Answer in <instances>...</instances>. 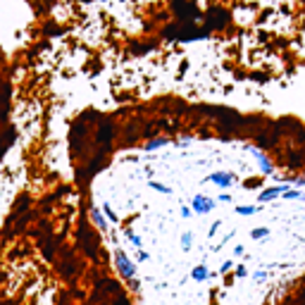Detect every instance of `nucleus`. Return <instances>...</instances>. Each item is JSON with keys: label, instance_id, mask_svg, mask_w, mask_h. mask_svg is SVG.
<instances>
[{"label": "nucleus", "instance_id": "a211bd4d", "mask_svg": "<svg viewBox=\"0 0 305 305\" xmlns=\"http://www.w3.org/2000/svg\"><path fill=\"white\" fill-rule=\"evenodd\" d=\"M167 139H155V141H151L148 143V146H146V151H155V148H164V146H167Z\"/></svg>", "mask_w": 305, "mask_h": 305}, {"label": "nucleus", "instance_id": "2f4dec72", "mask_svg": "<svg viewBox=\"0 0 305 305\" xmlns=\"http://www.w3.org/2000/svg\"><path fill=\"white\" fill-rule=\"evenodd\" d=\"M219 203H231V196H229V193H222V196H219Z\"/></svg>", "mask_w": 305, "mask_h": 305}, {"label": "nucleus", "instance_id": "7c9ffc66", "mask_svg": "<svg viewBox=\"0 0 305 305\" xmlns=\"http://www.w3.org/2000/svg\"><path fill=\"white\" fill-rule=\"evenodd\" d=\"M181 217H184V219L191 217V207H181Z\"/></svg>", "mask_w": 305, "mask_h": 305}, {"label": "nucleus", "instance_id": "f3484780", "mask_svg": "<svg viewBox=\"0 0 305 305\" xmlns=\"http://www.w3.org/2000/svg\"><path fill=\"white\" fill-rule=\"evenodd\" d=\"M100 210H105V215H108V219L112 222V224H117V222H120V217H117V215L112 212V207H110V203H103V205H100Z\"/></svg>", "mask_w": 305, "mask_h": 305}, {"label": "nucleus", "instance_id": "7ed1b4c3", "mask_svg": "<svg viewBox=\"0 0 305 305\" xmlns=\"http://www.w3.org/2000/svg\"><path fill=\"white\" fill-rule=\"evenodd\" d=\"M115 262H117V270L120 274L127 279V282H134V277H136V265L129 260V255L124 251H117L115 253Z\"/></svg>", "mask_w": 305, "mask_h": 305}, {"label": "nucleus", "instance_id": "4be33fe9", "mask_svg": "<svg viewBox=\"0 0 305 305\" xmlns=\"http://www.w3.org/2000/svg\"><path fill=\"white\" fill-rule=\"evenodd\" d=\"M45 33H48V38H50V36H60L62 29H60V26H55V24H48V26H45Z\"/></svg>", "mask_w": 305, "mask_h": 305}, {"label": "nucleus", "instance_id": "b1692460", "mask_svg": "<svg viewBox=\"0 0 305 305\" xmlns=\"http://www.w3.org/2000/svg\"><path fill=\"white\" fill-rule=\"evenodd\" d=\"M246 274H248V270H246V265H239V267L234 270V277H236V279H243Z\"/></svg>", "mask_w": 305, "mask_h": 305}, {"label": "nucleus", "instance_id": "1a4fd4ad", "mask_svg": "<svg viewBox=\"0 0 305 305\" xmlns=\"http://www.w3.org/2000/svg\"><path fill=\"white\" fill-rule=\"evenodd\" d=\"M274 146H277V141L270 136V131H258V134H255V148L267 151V148H274Z\"/></svg>", "mask_w": 305, "mask_h": 305}, {"label": "nucleus", "instance_id": "9b49d317", "mask_svg": "<svg viewBox=\"0 0 305 305\" xmlns=\"http://www.w3.org/2000/svg\"><path fill=\"white\" fill-rule=\"evenodd\" d=\"M29 203H31V200H29V196H19V198H17V203H14V207H12L10 222H14V219H17V215H19V212H24V207H29Z\"/></svg>", "mask_w": 305, "mask_h": 305}, {"label": "nucleus", "instance_id": "39448f33", "mask_svg": "<svg viewBox=\"0 0 305 305\" xmlns=\"http://www.w3.org/2000/svg\"><path fill=\"white\" fill-rule=\"evenodd\" d=\"M207 181L217 184L219 188H229V186L236 181V176H234V174H227V172H212V174H207L205 179H203V184H207Z\"/></svg>", "mask_w": 305, "mask_h": 305}, {"label": "nucleus", "instance_id": "c756f323", "mask_svg": "<svg viewBox=\"0 0 305 305\" xmlns=\"http://www.w3.org/2000/svg\"><path fill=\"white\" fill-rule=\"evenodd\" d=\"M267 279V272H255V282H265Z\"/></svg>", "mask_w": 305, "mask_h": 305}, {"label": "nucleus", "instance_id": "5701e85b", "mask_svg": "<svg viewBox=\"0 0 305 305\" xmlns=\"http://www.w3.org/2000/svg\"><path fill=\"white\" fill-rule=\"evenodd\" d=\"M284 198H286V200H298V198H305V196L301 193V191H286Z\"/></svg>", "mask_w": 305, "mask_h": 305}, {"label": "nucleus", "instance_id": "9d476101", "mask_svg": "<svg viewBox=\"0 0 305 305\" xmlns=\"http://www.w3.org/2000/svg\"><path fill=\"white\" fill-rule=\"evenodd\" d=\"M155 41H146V43H131L129 45V53L131 55H146V53H151V50H155Z\"/></svg>", "mask_w": 305, "mask_h": 305}, {"label": "nucleus", "instance_id": "c85d7f7f", "mask_svg": "<svg viewBox=\"0 0 305 305\" xmlns=\"http://www.w3.org/2000/svg\"><path fill=\"white\" fill-rule=\"evenodd\" d=\"M136 258H139V262H146V260H148V253H146V251H139V253H136Z\"/></svg>", "mask_w": 305, "mask_h": 305}, {"label": "nucleus", "instance_id": "423d86ee", "mask_svg": "<svg viewBox=\"0 0 305 305\" xmlns=\"http://www.w3.org/2000/svg\"><path fill=\"white\" fill-rule=\"evenodd\" d=\"M289 191V186L286 184H279V186H270V188H265L260 196H258V200L260 203H270V200H274V198H279V196H284Z\"/></svg>", "mask_w": 305, "mask_h": 305}, {"label": "nucleus", "instance_id": "ddd939ff", "mask_svg": "<svg viewBox=\"0 0 305 305\" xmlns=\"http://www.w3.org/2000/svg\"><path fill=\"white\" fill-rule=\"evenodd\" d=\"M91 219H93V222H96L100 229H108V222H105V217H103V212H100L98 205L91 207Z\"/></svg>", "mask_w": 305, "mask_h": 305}, {"label": "nucleus", "instance_id": "aec40b11", "mask_svg": "<svg viewBox=\"0 0 305 305\" xmlns=\"http://www.w3.org/2000/svg\"><path fill=\"white\" fill-rule=\"evenodd\" d=\"M148 186H151V188H155V191H160V193H169V191H172V188H169V186H164V184H160V181H148Z\"/></svg>", "mask_w": 305, "mask_h": 305}, {"label": "nucleus", "instance_id": "a878e982", "mask_svg": "<svg viewBox=\"0 0 305 305\" xmlns=\"http://www.w3.org/2000/svg\"><path fill=\"white\" fill-rule=\"evenodd\" d=\"M243 186H248V188H253V186H260V176H251V179H246V181H243Z\"/></svg>", "mask_w": 305, "mask_h": 305}, {"label": "nucleus", "instance_id": "6ab92c4d", "mask_svg": "<svg viewBox=\"0 0 305 305\" xmlns=\"http://www.w3.org/2000/svg\"><path fill=\"white\" fill-rule=\"evenodd\" d=\"M267 234H270V229H267V227H258V229H253V231H251V236L255 241H258V239H265Z\"/></svg>", "mask_w": 305, "mask_h": 305}, {"label": "nucleus", "instance_id": "20e7f679", "mask_svg": "<svg viewBox=\"0 0 305 305\" xmlns=\"http://www.w3.org/2000/svg\"><path fill=\"white\" fill-rule=\"evenodd\" d=\"M112 139H115L112 122H110V120H103L98 124V131H96V141H98L100 146H103V143H105V146H110V143H112Z\"/></svg>", "mask_w": 305, "mask_h": 305}, {"label": "nucleus", "instance_id": "4468645a", "mask_svg": "<svg viewBox=\"0 0 305 305\" xmlns=\"http://www.w3.org/2000/svg\"><path fill=\"white\" fill-rule=\"evenodd\" d=\"M255 212H258V205H236V215L241 217H251Z\"/></svg>", "mask_w": 305, "mask_h": 305}, {"label": "nucleus", "instance_id": "dca6fc26", "mask_svg": "<svg viewBox=\"0 0 305 305\" xmlns=\"http://www.w3.org/2000/svg\"><path fill=\"white\" fill-rule=\"evenodd\" d=\"M124 234H127V239H129L131 243H134V248H139V251H141V246H143L141 236H136V234H134V231H131V229H124Z\"/></svg>", "mask_w": 305, "mask_h": 305}, {"label": "nucleus", "instance_id": "412c9836", "mask_svg": "<svg viewBox=\"0 0 305 305\" xmlns=\"http://www.w3.org/2000/svg\"><path fill=\"white\" fill-rule=\"evenodd\" d=\"M191 239H193V236H191V231H184V234H181V248H184V251L191 248Z\"/></svg>", "mask_w": 305, "mask_h": 305}, {"label": "nucleus", "instance_id": "72a5a7b5", "mask_svg": "<svg viewBox=\"0 0 305 305\" xmlns=\"http://www.w3.org/2000/svg\"><path fill=\"white\" fill-rule=\"evenodd\" d=\"M222 227V224H219V222H215V224H212V229H210V236H215V234H217V229Z\"/></svg>", "mask_w": 305, "mask_h": 305}, {"label": "nucleus", "instance_id": "cd10ccee", "mask_svg": "<svg viewBox=\"0 0 305 305\" xmlns=\"http://www.w3.org/2000/svg\"><path fill=\"white\" fill-rule=\"evenodd\" d=\"M294 139H296L298 143H305V129H303V127L298 129V134H294Z\"/></svg>", "mask_w": 305, "mask_h": 305}, {"label": "nucleus", "instance_id": "0eeeda50", "mask_svg": "<svg viewBox=\"0 0 305 305\" xmlns=\"http://www.w3.org/2000/svg\"><path fill=\"white\" fill-rule=\"evenodd\" d=\"M215 203L217 200H212V198L207 196H196L193 198V212H198V215H205V212H210V210H215Z\"/></svg>", "mask_w": 305, "mask_h": 305}, {"label": "nucleus", "instance_id": "f03ea898", "mask_svg": "<svg viewBox=\"0 0 305 305\" xmlns=\"http://www.w3.org/2000/svg\"><path fill=\"white\" fill-rule=\"evenodd\" d=\"M76 239H79V248L86 253L88 260H98V239H96L93 229L88 224H81V229L76 231Z\"/></svg>", "mask_w": 305, "mask_h": 305}, {"label": "nucleus", "instance_id": "393cba45", "mask_svg": "<svg viewBox=\"0 0 305 305\" xmlns=\"http://www.w3.org/2000/svg\"><path fill=\"white\" fill-rule=\"evenodd\" d=\"M294 184V186H305V179L303 176H291V179H286V186Z\"/></svg>", "mask_w": 305, "mask_h": 305}, {"label": "nucleus", "instance_id": "2eb2a0df", "mask_svg": "<svg viewBox=\"0 0 305 305\" xmlns=\"http://www.w3.org/2000/svg\"><path fill=\"white\" fill-rule=\"evenodd\" d=\"M207 267L205 265H198V267H193V272H191V277L196 279V282H203V279H207Z\"/></svg>", "mask_w": 305, "mask_h": 305}, {"label": "nucleus", "instance_id": "f8f14e48", "mask_svg": "<svg viewBox=\"0 0 305 305\" xmlns=\"http://www.w3.org/2000/svg\"><path fill=\"white\" fill-rule=\"evenodd\" d=\"M255 157H258V162H260V169H262V174H274V167L272 162H270V157L265 155V152H255Z\"/></svg>", "mask_w": 305, "mask_h": 305}, {"label": "nucleus", "instance_id": "473e14b6", "mask_svg": "<svg viewBox=\"0 0 305 305\" xmlns=\"http://www.w3.org/2000/svg\"><path fill=\"white\" fill-rule=\"evenodd\" d=\"M234 255H236V258H239V255H243V246H234Z\"/></svg>", "mask_w": 305, "mask_h": 305}, {"label": "nucleus", "instance_id": "bb28decb", "mask_svg": "<svg viewBox=\"0 0 305 305\" xmlns=\"http://www.w3.org/2000/svg\"><path fill=\"white\" fill-rule=\"evenodd\" d=\"M231 267H234V262L231 260H227V262H222V267H219V274H227L229 270H231Z\"/></svg>", "mask_w": 305, "mask_h": 305}, {"label": "nucleus", "instance_id": "6e6552de", "mask_svg": "<svg viewBox=\"0 0 305 305\" xmlns=\"http://www.w3.org/2000/svg\"><path fill=\"white\" fill-rule=\"evenodd\" d=\"M303 162H305V152L303 151H289L286 160H284V164H286L289 169H301Z\"/></svg>", "mask_w": 305, "mask_h": 305}, {"label": "nucleus", "instance_id": "f257e3e1", "mask_svg": "<svg viewBox=\"0 0 305 305\" xmlns=\"http://www.w3.org/2000/svg\"><path fill=\"white\" fill-rule=\"evenodd\" d=\"M229 24V14L224 7H219V5H210L207 7V12L203 14V29H205L207 33L217 31V29H224Z\"/></svg>", "mask_w": 305, "mask_h": 305}]
</instances>
